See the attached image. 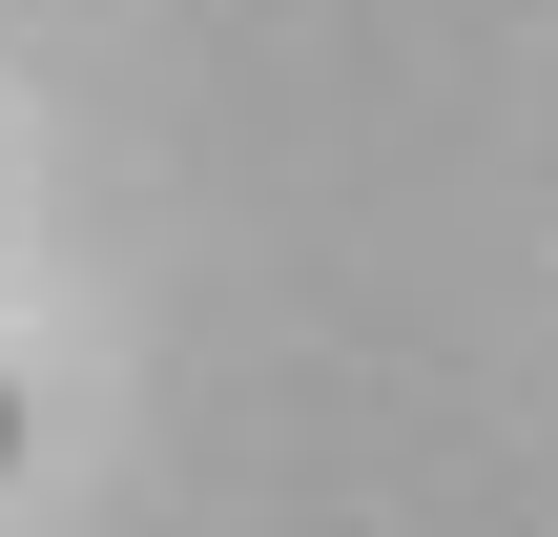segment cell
<instances>
[{
	"label": "cell",
	"instance_id": "obj_1",
	"mask_svg": "<svg viewBox=\"0 0 558 537\" xmlns=\"http://www.w3.org/2000/svg\"><path fill=\"white\" fill-rule=\"evenodd\" d=\"M0 455H21V393H0Z\"/></svg>",
	"mask_w": 558,
	"mask_h": 537
}]
</instances>
